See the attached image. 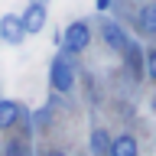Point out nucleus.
Here are the masks:
<instances>
[{"instance_id": "obj_9", "label": "nucleus", "mask_w": 156, "mask_h": 156, "mask_svg": "<svg viewBox=\"0 0 156 156\" xmlns=\"http://www.w3.org/2000/svg\"><path fill=\"white\" fill-rule=\"evenodd\" d=\"M88 146H91V153H107V146H111V130H104V127H94V130H91V140H88Z\"/></svg>"}, {"instance_id": "obj_10", "label": "nucleus", "mask_w": 156, "mask_h": 156, "mask_svg": "<svg viewBox=\"0 0 156 156\" xmlns=\"http://www.w3.org/2000/svg\"><path fill=\"white\" fill-rule=\"evenodd\" d=\"M136 23H140V29H143V33H156V3H146V7L140 10Z\"/></svg>"}, {"instance_id": "obj_12", "label": "nucleus", "mask_w": 156, "mask_h": 156, "mask_svg": "<svg viewBox=\"0 0 156 156\" xmlns=\"http://www.w3.org/2000/svg\"><path fill=\"white\" fill-rule=\"evenodd\" d=\"M94 7H98V10H101V13H104V10H107V7H111V0H94Z\"/></svg>"}, {"instance_id": "obj_1", "label": "nucleus", "mask_w": 156, "mask_h": 156, "mask_svg": "<svg viewBox=\"0 0 156 156\" xmlns=\"http://www.w3.org/2000/svg\"><path fill=\"white\" fill-rule=\"evenodd\" d=\"M88 42H91V26H88L85 20L68 23L65 33H62V39H58V46H62L65 55H81V52L88 49Z\"/></svg>"}, {"instance_id": "obj_14", "label": "nucleus", "mask_w": 156, "mask_h": 156, "mask_svg": "<svg viewBox=\"0 0 156 156\" xmlns=\"http://www.w3.org/2000/svg\"><path fill=\"white\" fill-rule=\"evenodd\" d=\"M36 3H42V7H46V0H36Z\"/></svg>"}, {"instance_id": "obj_6", "label": "nucleus", "mask_w": 156, "mask_h": 156, "mask_svg": "<svg viewBox=\"0 0 156 156\" xmlns=\"http://www.w3.org/2000/svg\"><path fill=\"white\" fill-rule=\"evenodd\" d=\"M101 36H104V42H107L111 49H117V52H124L127 42H130L120 23H104V26H101Z\"/></svg>"}, {"instance_id": "obj_11", "label": "nucleus", "mask_w": 156, "mask_h": 156, "mask_svg": "<svg viewBox=\"0 0 156 156\" xmlns=\"http://www.w3.org/2000/svg\"><path fill=\"white\" fill-rule=\"evenodd\" d=\"M143 72H146V75H150V78L156 81V46L143 52Z\"/></svg>"}, {"instance_id": "obj_4", "label": "nucleus", "mask_w": 156, "mask_h": 156, "mask_svg": "<svg viewBox=\"0 0 156 156\" xmlns=\"http://www.w3.org/2000/svg\"><path fill=\"white\" fill-rule=\"evenodd\" d=\"M0 39L10 42V46H20V42L26 39V33L20 26V16H13V13H3V16H0Z\"/></svg>"}, {"instance_id": "obj_13", "label": "nucleus", "mask_w": 156, "mask_h": 156, "mask_svg": "<svg viewBox=\"0 0 156 156\" xmlns=\"http://www.w3.org/2000/svg\"><path fill=\"white\" fill-rule=\"evenodd\" d=\"M42 156H65V153H62V150H46Z\"/></svg>"}, {"instance_id": "obj_7", "label": "nucleus", "mask_w": 156, "mask_h": 156, "mask_svg": "<svg viewBox=\"0 0 156 156\" xmlns=\"http://www.w3.org/2000/svg\"><path fill=\"white\" fill-rule=\"evenodd\" d=\"M20 114H23V107L16 104V101H0V130H10V127L20 124Z\"/></svg>"}, {"instance_id": "obj_5", "label": "nucleus", "mask_w": 156, "mask_h": 156, "mask_svg": "<svg viewBox=\"0 0 156 156\" xmlns=\"http://www.w3.org/2000/svg\"><path fill=\"white\" fill-rule=\"evenodd\" d=\"M107 156H140V143H136V136H130V133L111 136Z\"/></svg>"}, {"instance_id": "obj_3", "label": "nucleus", "mask_w": 156, "mask_h": 156, "mask_svg": "<svg viewBox=\"0 0 156 156\" xmlns=\"http://www.w3.org/2000/svg\"><path fill=\"white\" fill-rule=\"evenodd\" d=\"M20 26H23V33H26V36H29V33H33V36H36V33H42V26H46V7L33 0V3L23 10V16H20Z\"/></svg>"}, {"instance_id": "obj_8", "label": "nucleus", "mask_w": 156, "mask_h": 156, "mask_svg": "<svg viewBox=\"0 0 156 156\" xmlns=\"http://www.w3.org/2000/svg\"><path fill=\"white\" fill-rule=\"evenodd\" d=\"M124 55H127V65H130V72L140 78V75H143V49L136 46V42H127Z\"/></svg>"}, {"instance_id": "obj_2", "label": "nucleus", "mask_w": 156, "mask_h": 156, "mask_svg": "<svg viewBox=\"0 0 156 156\" xmlns=\"http://www.w3.org/2000/svg\"><path fill=\"white\" fill-rule=\"evenodd\" d=\"M49 81H52V88L62 91V94H68V91L75 88V72H72V62H68L65 55L52 58V65H49Z\"/></svg>"}]
</instances>
